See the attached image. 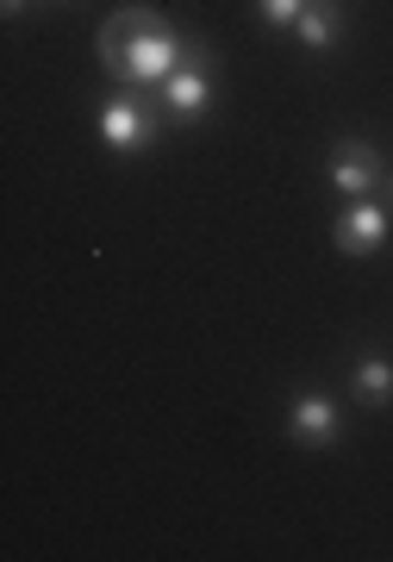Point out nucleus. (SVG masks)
<instances>
[{
	"instance_id": "nucleus-1",
	"label": "nucleus",
	"mask_w": 393,
	"mask_h": 562,
	"mask_svg": "<svg viewBox=\"0 0 393 562\" xmlns=\"http://www.w3.org/2000/svg\"><path fill=\"white\" fill-rule=\"evenodd\" d=\"M94 50L106 63V76L138 81V88L176 76V63H181V38L169 32V20H162L157 7H125V13H113V20L100 25Z\"/></svg>"
},
{
	"instance_id": "nucleus-2",
	"label": "nucleus",
	"mask_w": 393,
	"mask_h": 562,
	"mask_svg": "<svg viewBox=\"0 0 393 562\" xmlns=\"http://www.w3.org/2000/svg\"><path fill=\"white\" fill-rule=\"evenodd\" d=\"M150 132H157V125H150V113H144L138 101H113L100 113V138L113 144V150H144Z\"/></svg>"
},
{
	"instance_id": "nucleus-3",
	"label": "nucleus",
	"mask_w": 393,
	"mask_h": 562,
	"mask_svg": "<svg viewBox=\"0 0 393 562\" xmlns=\"http://www.w3.org/2000/svg\"><path fill=\"white\" fill-rule=\"evenodd\" d=\"M381 238H388V213L374 201H356L350 213L337 220V250H350V257H369Z\"/></svg>"
},
{
	"instance_id": "nucleus-4",
	"label": "nucleus",
	"mask_w": 393,
	"mask_h": 562,
	"mask_svg": "<svg viewBox=\"0 0 393 562\" xmlns=\"http://www.w3.org/2000/svg\"><path fill=\"white\" fill-rule=\"evenodd\" d=\"M332 181L344 188V194H350V201H362V194H374V181H381V162H374L369 144H337Z\"/></svg>"
},
{
	"instance_id": "nucleus-5",
	"label": "nucleus",
	"mask_w": 393,
	"mask_h": 562,
	"mask_svg": "<svg viewBox=\"0 0 393 562\" xmlns=\"http://www.w3.org/2000/svg\"><path fill=\"white\" fill-rule=\"evenodd\" d=\"M294 431L300 438H337V406L325 394H300L294 401Z\"/></svg>"
},
{
	"instance_id": "nucleus-6",
	"label": "nucleus",
	"mask_w": 393,
	"mask_h": 562,
	"mask_svg": "<svg viewBox=\"0 0 393 562\" xmlns=\"http://www.w3.org/2000/svg\"><path fill=\"white\" fill-rule=\"evenodd\" d=\"M206 94H213V88H206V76H200L194 63L169 76V106H176V113H188V120H194L200 106H206Z\"/></svg>"
},
{
	"instance_id": "nucleus-7",
	"label": "nucleus",
	"mask_w": 393,
	"mask_h": 562,
	"mask_svg": "<svg viewBox=\"0 0 393 562\" xmlns=\"http://www.w3.org/2000/svg\"><path fill=\"white\" fill-rule=\"evenodd\" d=\"M356 387H362V394H369L374 406H388L393 401V362H362V375H356Z\"/></svg>"
},
{
	"instance_id": "nucleus-8",
	"label": "nucleus",
	"mask_w": 393,
	"mask_h": 562,
	"mask_svg": "<svg viewBox=\"0 0 393 562\" xmlns=\"http://www.w3.org/2000/svg\"><path fill=\"white\" fill-rule=\"evenodd\" d=\"M300 38H306V50H325V44L337 38V20L325 7H306V13H300Z\"/></svg>"
},
{
	"instance_id": "nucleus-9",
	"label": "nucleus",
	"mask_w": 393,
	"mask_h": 562,
	"mask_svg": "<svg viewBox=\"0 0 393 562\" xmlns=\"http://www.w3.org/2000/svg\"><path fill=\"white\" fill-rule=\"evenodd\" d=\"M300 13H306V0H262V20L269 25H300Z\"/></svg>"
},
{
	"instance_id": "nucleus-10",
	"label": "nucleus",
	"mask_w": 393,
	"mask_h": 562,
	"mask_svg": "<svg viewBox=\"0 0 393 562\" xmlns=\"http://www.w3.org/2000/svg\"><path fill=\"white\" fill-rule=\"evenodd\" d=\"M0 7H20V0H0Z\"/></svg>"
}]
</instances>
